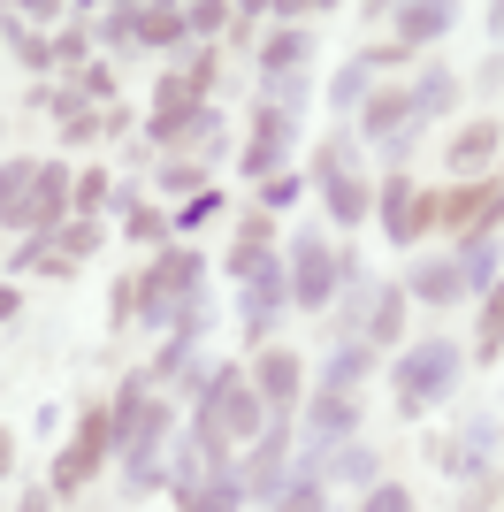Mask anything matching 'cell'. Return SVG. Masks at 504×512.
Masks as SVG:
<instances>
[{
  "mask_svg": "<svg viewBox=\"0 0 504 512\" xmlns=\"http://www.w3.org/2000/svg\"><path fill=\"white\" fill-rule=\"evenodd\" d=\"M260 421H268L260 390H252L245 375H222V383L199 398V459H207V474H237L230 451H245Z\"/></svg>",
  "mask_w": 504,
  "mask_h": 512,
  "instance_id": "6da1fadb",
  "label": "cell"
},
{
  "mask_svg": "<svg viewBox=\"0 0 504 512\" xmlns=\"http://www.w3.org/2000/svg\"><path fill=\"white\" fill-rule=\"evenodd\" d=\"M497 222H504V184H459V192H420V199H413V237H420V230L489 237Z\"/></svg>",
  "mask_w": 504,
  "mask_h": 512,
  "instance_id": "7a4b0ae2",
  "label": "cell"
},
{
  "mask_svg": "<svg viewBox=\"0 0 504 512\" xmlns=\"http://www.w3.org/2000/svg\"><path fill=\"white\" fill-rule=\"evenodd\" d=\"M199 276H207V268H199V253L168 245V253L146 268V283H123V291H115V314H168V306L184 314V306L199 299Z\"/></svg>",
  "mask_w": 504,
  "mask_h": 512,
  "instance_id": "3957f363",
  "label": "cell"
},
{
  "mask_svg": "<svg viewBox=\"0 0 504 512\" xmlns=\"http://www.w3.org/2000/svg\"><path fill=\"white\" fill-rule=\"evenodd\" d=\"M451 383H459V344L451 337H428V344H413L398 360V413H428L436 398H451Z\"/></svg>",
  "mask_w": 504,
  "mask_h": 512,
  "instance_id": "277c9868",
  "label": "cell"
},
{
  "mask_svg": "<svg viewBox=\"0 0 504 512\" xmlns=\"http://www.w3.org/2000/svg\"><path fill=\"white\" fill-rule=\"evenodd\" d=\"M230 276H245V329L260 337L275 321V306H283V268H275V253H260V245H230Z\"/></svg>",
  "mask_w": 504,
  "mask_h": 512,
  "instance_id": "5b68a950",
  "label": "cell"
},
{
  "mask_svg": "<svg viewBox=\"0 0 504 512\" xmlns=\"http://www.w3.org/2000/svg\"><path fill=\"white\" fill-rule=\"evenodd\" d=\"M107 444H115V421H107V413H84V421H77V436H69V451L54 459V490H84V482L100 474Z\"/></svg>",
  "mask_w": 504,
  "mask_h": 512,
  "instance_id": "8992f818",
  "label": "cell"
},
{
  "mask_svg": "<svg viewBox=\"0 0 504 512\" xmlns=\"http://www.w3.org/2000/svg\"><path fill=\"white\" fill-rule=\"evenodd\" d=\"M62 214H69V169H54V161H46V169L31 176V192L8 207V222H16V230H54Z\"/></svg>",
  "mask_w": 504,
  "mask_h": 512,
  "instance_id": "52a82bcc",
  "label": "cell"
},
{
  "mask_svg": "<svg viewBox=\"0 0 504 512\" xmlns=\"http://www.w3.org/2000/svg\"><path fill=\"white\" fill-rule=\"evenodd\" d=\"M352 421H359L352 390H321L314 406H306V467H298V474H314V459L336 444V436H352Z\"/></svg>",
  "mask_w": 504,
  "mask_h": 512,
  "instance_id": "ba28073f",
  "label": "cell"
},
{
  "mask_svg": "<svg viewBox=\"0 0 504 512\" xmlns=\"http://www.w3.org/2000/svg\"><path fill=\"white\" fill-rule=\"evenodd\" d=\"M291 299L298 306H329L336 299V253L321 245V237H298V253H291Z\"/></svg>",
  "mask_w": 504,
  "mask_h": 512,
  "instance_id": "9c48e42d",
  "label": "cell"
},
{
  "mask_svg": "<svg viewBox=\"0 0 504 512\" xmlns=\"http://www.w3.org/2000/svg\"><path fill=\"white\" fill-rule=\"evenodd\" d=\"M283 146H291V107H260V115H252V146L237 153V161H245V176H275Z\"/></svg>",
  "mask_w": 504,
  "mask_h": 512,
  "instance_id": "30bf717a",
  "label": "cell"
},
{
  "mask_svg": "<svg viewBox=\"0 0 504 512\" xmlns=\"http://www.w3.org/2000/svg\"><path fill=\"white\" fill-rule=\"evenodd\" d=\"M283 451H291V436H283V428H268V436L252 444V459L237 467V490H252V497H275V490H283Z\"/></svg>",
  "mask_w": 504,
  "mask_h": 512,
  "instance_id": "8fae6325",
  "label": "cell"
},
{
  "mask_svg": "<svg viewBox=\"0 0 504 512\" xmlns=\"http://www.w3.org/2000/svg\"><path fill=\"white\" fill-rule=\"evenodd\" d=\"M413 123H420L413 92H375V100H367V138H390V146L405 153V130Z\"/></svg>",
  "mask_w": 504,
  "mask_h": 512,
  "instance_id": "7c38bea8",
  "label": "cell"
},
{
  "mask_svg": "<svg viewBox=\"0 0 504 512\" xmlns=\"http://www.w3.org/2000/svg\"><path fill=\"white\" fill-rule=\"evenodd\" d=\"M489 161H497V115H482V123H466L459 138H451V169H489Z\"/></svg>",
  "mask_w": 504,
  "mask_h": 512,
  "instance_id": "4fadbf2b",
  "label": "cell"
},
{
  "mask_svg": "<svg viewBox=\"0 0 504 512\" xmlns=\"http://www.w3.org/2000/svg\"><path fill=\"white\" fill-rule=\"evenodd\" d=\"M237 474H207V482H191V490H176V512H237Z\"/></svg>",
  "mask_w": 504,
  "mask_h": 512,
  "instance_id": "5bb4252c",
  "label": "cell"
},
{
  "mask_svg": "<svg viewBox=\"0 0 504 512\" xmlns=\"http://www.w3.org/2000/svg\"><path fill=\"white\" fill-rule=\"evenodd\" d=\"M252 390H260V406L283 413V406L298 398V360H291V352H268V360H260V383H252Z\"/></svg>",
  "mask_w": 504,
  "mask_h": 512,
  "instance_id": "9a60e30c",
  "label": "cell"
},
{
  "mask_svg": "<svg viewBox=\"0 0 504 512\" xmlns=\"http://www.w3.org/2000/svg\"><path fill=\"white\" fill-rule=\"evenodd\" d=\"M298 54H306V31H275V39L260 46V69H268V85H275V92H298V85H291Z\"/></svg>",
  "mask_w": 504,
  "mask_h": 512,
  "instance_id": "2e32d148",
  "label": "cell"
},
{
  "mask_svg": "<svg viewBox=\"0 0 504 512\" xmlns=\"http://www.w3.org/2000/svg\"><path fill=\"white\" fill-rule=\"evenodd\" d=\"M413 184H405V176H390V184H382V230L398 237V245H413Z\"/></svg>",
  "mask_w": 504,
  "mask_h": 512,
  "instance_id": "e0dca14e",
  "label": "cell"
},
{
  "mask_svg": "<svg viewBox=\"0 0 504 512\" xmlns=\"http://www.w3.org/2000/svg\"><path fill=\"white\" fill-rule=\"evenodd\" d=\"M130 31H138L146 46H176L191 23H184V8H138V16H130Z\"/></svg>",
  "mask_w": 504,
  "mask_h": 512,
  "instance_id": "ac0fdd59",
  "label": "cell"
},
{
  "mask_svg": "<svg viewBox=\"0 0 504 512\" xmlns=\"http://www.w3.org/2000/svg\"><path fill=\"white\" fill-rule=\"evenodd\" d=\"M443 31H451V8H398V39L405 46H428V39H443Z\"/></svg>",
  "mask_w": 504,
  "mask_h": 512,
  "instance_id": "d6986e66",
  "label": "cell"
},
{
  "mask_svg": "<svg viewBox=\"0 0 504 512\" xmlns=\"http://www.w3.org/2000/svg\"><path fill=\"white\" fill-rule=\"evenodd\" d=\"M413 299H428V306H451L459 299V268L451 260H436V268H413V283H405Z\"/></svg>",
  "mask_w": 504,
  "mask_h": 512,
  "instance_id": "ffe728a7",
  "label": "cell"
},
{
  "mask_svg": "<svg viewBox=\"0 0 504 512\" xmlns=\"http://www.w3.org/2000/svg\"><path fill=\"white\" fill-rule=\"evenodd\" d=\"M451 268H459V291H482L489 268H497V237H466V253L451 260Z\"/></svg>",
  "mask_w": 504,
  "mask_h": 512,
  "instance_id": "44dd1931",
  "label": "cell"
},
{
  "mask_svg": "<svg viewBox=\"0 0 504 512\" xmlns=\"http://www.w3.org/2000/svg\"><path fill=\"white\" fill-rule=\"evenodd\" d=\"M367 329H375V337L367 344H390L405 329V291H375V306H367Z\"/></svg>",
  "mask_w": 504,
  "mask_h": 512,
  "instance_id": "7402d4cb",
  "label": "cell"
},
{
  "mask_svg": "<svg viewBox=\"0 0 504 512\" xmlns=\"http://www.w3.org/2000/svg\"><path fill=\"white\" fill-rule=\"evenodd\" d=\"M451 100H459V77H451V69H428V77L413 85V107H420V115H443Z\"/></svg>",
  "mask_w": 504,
  "mask_h": 512,
  "instance_id": "603a6c76",
  "label": "cell"
},
{
  "mask_svg": "<svg viewBox=\"0 0 504 512\" xmlns=\"http://www.w3.org/2000/svg\"><path fill=\"white\" fill-rule=\"evenodd\" d=\"M367 199H375V192H367L359 176H336V184H329V214H336V222H367Z\"/></svg>",
  "mask_w": 504,
  "mask_h": 512,
  "instance_id": "cb8c5ba5",
  "label": "cell"
},
{
  "mask_svg": "<svg viewBox=\"0 0 504 512\" xmlns=\"http://www.w3.org/2000/svg\"><path fill=\"white\" fill-rule=\"evenodd\" d=\"M474 352H482L489 367H497V352H504V299L489 291V306H482V329H474Z\"/></svg>",
  "mask_w": 504,
  "mask_h": 512,
  "instance_id": "d4e9b609",
  "label": "cell"
},
{
  "mask_svg": "<svg viewBox=\"0 0 504 512\" xmlns=\"http://www.w3.org/2000/svg\"><path fill=\"white\" fill-rule=\"evenodd\" d=\"M46 245H54V253H62L69 268H77V260L92 253V245H100V222H69V230H54V237H46Z\"/></svg>",
  "mask_w": 504,
  "mask_h": 512,
  "instance_id": "484cf974",
  "label": "cell"
},
{
  "mask_svg": "<svg viewBox=\"0 0 504 512\" xmlns=\"http://www.w3.org/2000/svg\"><path fill=\"white\" fill-rule=\"evenodd\" d=\"M375 69H382V62H352V69H336L329 100H336V107H359V100H367V77H375Z\"/></svg>",
  "mask_w": 504,
  "mask_h": 512,
  "instance_id": "4316f807",
  "label": "cell"
},
{
  "mask_svg": "<svg viewBox=\"0 0 504 512\" xmlns=\"http://www.w3.org/2000/svg\"><path fill=\"white\" fill-rule=\"evenodd\" d=\"M275 512H321V474H298L291 490L275 497Z\"/></svg>",
  "mask_w": 504,
  "mask_h": 512,
  "instance_id": "83f0119b",
  "label": "cell"
},
{
  "mask_svg": "<svg viewBox=\"0 0 504 512\" xmlns=\"http://www.w3.org/2000/svg\"><path fill=\"white\" fill-rule=\"evenodd\" d=\"M359 512H413V490H398V482H375V490L359 497Z\"/></svg>",
  "mask_w": 504,
  "mask_h": 512,
  "instance_id": "f1b7e54d",
  "label": "cell"
},
{
  "mask_svg": "<svg viewBox=\"0 0 504 512\" xmlns=\"http://www.w3.org/2000/svg\"><path fill=\"white\" fill-rule=\"evenodd\" d=\"M336 474H344V482H375V451H367V444H344V451H336Z\"/></svg>",
  "mask_w": 504,
  "mask_h": 512,
  "instance_id": "f546056e",
  "label": "cell"
},
{
  "mask_svg": "<svg viewBox=\"0 0 504 512\" xmlns=\"http://www.w3.org/2000/svg\"><path fill=\"white\" fill-rule=\"evenodd\" d=\"M31 176H39L31 161H8V169H0V214H8V207L23 199V192H31Z\"/></svg>",
  "mask_w": 504,
  "mask_h": 512,
  "instance_id": "4dcf8cb0",
  "label": "cell"
},
{
  "mask_svg": "<svg viewBox=\"0 0 504 512\" xmlns=\"http://www.w3.org/2000/svg\"><path fill=\"white\" fill-rule=\"evenodd\" d=\"M214 214H222V199H214V192H191V207L176 214V230H199V222H214Z\"/></svg>",
  "mask_w": 504,
  "mask_h": 512,
  "instance_id": "1f68e13d",
  "label": "cell"
},
{
  "mask_svg": "<svg viewBox=\"0 0 504 512\" xmlns=\"http://www.w3.org/2000/svg\"><path fill=\"white\" fill-rule=\"evenodd\" d=\"M504 497V474H474V490H466V512H489Z\"/></svg>",
  "mask_w": 504,
  "mask_h": 512,
  "instance_id": "d6a6232c",
  "label": "cell"
},
{
  "mask_svg": "<svg viewBox=\"0 0 504 512\" xmlns=\"http://www.w3.org/2000/svg\"><path fill=\"white\" fill-rule=\"evenodd\" d=\"M123 222H130V237H161V214L138 207V199H123Z\"/></svg>",
  "mask_w": 504,
  "mask_h": 512,
  "instance_id": "836d02e7",
  "label": "cell"
},
{
  "mask_svg": "<svg viewBox=\"0 0 504 512\" xmlns=\"http://www.w3.org/2000/svg\"><path fill=\"white\" fill-rule=\"evenodd\" d=\"M314 176H321V184H336V176H344V138H329V146L314 153Z\"/></svg>",
  "mask_w": 504,
  "mask_h": 512,
  "instance_id": "e575fe53",
  "label": "cell"
},
{
  "mask_svg": "<svg viewBox=\"0 0 504 512\" xmlns=\"http://www.w3.org/2000/svg\"><path fill=\"white\" fill-rule=\"evenodd\" d=\"M161 184L168 192H191V184H199V161H161Z\"/></svg>",
  "mask_w": 504,
  "mask_h": 512,
  "instance_id": "d590c367",
  "label": "cell"
},
{
  "mask_svg": "<svg viewBox=\"0 0 504 512\" xmlns=\"http://www.w3.org/2000/svg\"><path fill=\"white\" fill-rule=\"evenodd\" d=\"M184 23H191V31H214V23H230V8H214V0H207V8H184Z\"/></svg>",
  "mask_w": 504,
  "mask_h": 512,
  "instance_id": "8d00e7d4",
  "label": "cell"
},
{
  "mask_svg": "<svg viewBox=\"0 0 504 512\" xmlns=\"http://www.w3.org/2000/svg\"><path fill=\"white\" fill-rule=\"evenodd\" d=\"M298 199V176H268V207H291Z\"/></svg>",
  "mask_w": 504,
  "mask_h": 512,
  "instance_id": "74e56055",
  "label": "cell"
},
{
  "mask_svg": "<svg viewBox=\"0 0 504 512\" xmlns=\"http://www.w3.org/2000/svg\"><path fill=\"white\" fill-rule=\"evenodd\" d=\"M16 467V436H8V428H0V474Z\"/></svg>",
  "mask_w": 504,
  "mask_h": 512,
  "instance_id": "f35d334b",
  "label": "cell"
},
{
  "mask_svg": "<svg viewBox=\"0 0 504 512\" xmlns=\"http://www.w3.org/2000/svg\"><path fill=\"white\" fill-rule=\"evenodd\" d=\"M8 321H16V291H8V283H0V329H8Z\"/></svg>",
  "mask_w": 504,
  "mask_h": 512,
  "instance_id": "ab89813d",
  "label": "cell"
},
{
  "mask_svg": "<svg viewBox=\"0 0 504 512\" xmlns=\"http://www.w3.org/2000/svg\"><path fill=\"white\" fill-rule=\"evenodd\" d=\"M16 512H46V490H31V497H23V505Z\"/></svg>",
  "mask_w": 504,
  "mask_h": 512,
  "instance_id": "60d3db41",
  "label": "cell"
},
{
  "mask_svg": "<svg viewBox=\"0 0 504 512\" xmlns=\"http://www.w3.org/2000/svg\"><path fill=\"white\" fill-rule=\"evenodd\" d=\"M497 299H504V283H497Z\"/></svg>",
  "mask_w": 504,
  "mask_h": 512,
  "instance_id": "b9f144b4",
  "label": "cell"
}]
</instances>
